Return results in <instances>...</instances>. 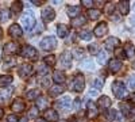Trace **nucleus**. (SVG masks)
I'll use <instances>...</instances> for the list:
<instances>
[{
    "mask_svg": "<svg viewBox=\"0 0 135 122\" xmlns=\"http://www.w3.org/2000/svg\"><path fill=\"white\" fill-rule=\"evenodd\" d=\"M20 23H22V26H23V29H25L26 31H30L34 26H35L37 22H35V16H34L32 11H27L25 15H22Z\"/></svg>",
    "mask_w": 135,
    "mask_h": 122,
    "instance_id": "f257e3e1",
    "label": "nucleus"
},
{
    "mask_svg": "<svg viewBox=\"0 0 135 122\" xmlns=\"http://www.w3.org/2000/svg\"><path fill=\"white\" fill-rule=\"evenodd\" d=\"M112 92L118 99H123L127 95V90L124 88V84L122 82H114L112 83Z\"/></svg>",
    "mask_w": 135,
    "mask_h": 122,
    "instance_id": "f03ea898",
    "label": "nucleus"
},
{
    "mask_svg": "<svg viewBox=\"0 0 135 122\" xmlns=\"http://www.w3.org/2000/svg\"><path fill=\"white\" fill-rule=\"evenodd\" d=\"M39 45L43 50H53V49H55V46H57V39H55V37H53V35H47L39 42Z\"/></svg>",
    "mask_w": 135,
    "mask_h": 122,
    "instance_id": "7ed1b4c3",
    "label": "nucleus"
},
{
    "mask_svg": "<svg viewBox=\"0 0 135 122\" xmlns=\"http://www.w3.org/2000/svg\"><path fill=\"white\" fill-rule=\"evenodd\" d=\"M84 85H85V80H84V76L77 73L76 77L73 79V83H72V88L76 91V92H83L84 90Z\"/></svg>",
    "mask_w": 135,
    "mask_h": 122,
    "instance_id": "20e7f679",
    "label": "nucleus"
},
{
    "mask_svg": "<svg viewBox=\"0 0 135 122\" xmlns=\"http://www.w3.org/2000/svg\"><path fill=\"white\" fill-rule=\"evenodd\" d=\"M20 56L31 58V60H35L37 56H38V52H37L35 48H32L30 45H25L23 48H22V50H20Z\"/></svg>",
    "mask_w": 135,
    "mask_h": 122,
    "instance_id": "39448f33",
    "label": "nucleus"
},
{
    "mask_svg": "<svg viewBox=\"0 0 135 122\" xmlns=\"http://www.w3.org/2000/svg\"><path fill=\"white\" fill-rule=\"evenodd\" d=\"M41 16H42L43 22H51L55 18V11L51 7H45L41 12Z\"/></svg>",
    "mask_w": 135,
    "mask_h": 122,
    "instance_id": "423d86ee",
    "label": "nucleus"
},
{
    "mask_svg": "<svg viewBox=\"0 0 135 122\" xmlns=\"http://www.w3.org/2000/svg\"><path fill=\"white\" fill-rule=\"evenodd\" d=\"M3 52H4L6 56H12V54H16L19 52V48H18L16 43L8 42V43H6V46L3 48Z\"/></svg>",
    "mask_w": 135,
    "mask_h": 122,
    "instance_id": "0eeeda50",
    "label": "nucleus"
},
{
    "mask_svg": "<svg viewBox=\"0 0 135 122\" xmlns=\"http://www.w3.org/2000/svg\"><path fill=\"white\" fill-rule=\"evenodd\" d=\"M107 33H108V26H107V23L101 22V23H99V25L95 27L93 35H96V37H103V35L107 34Z\"/></svg>",
    "mask_w": 135,
    "mask_h": 122,
    "instance_id": "6e6552de",
    "label": "nucleus"
},
{
    "mask_svg": "<svg viewBox=\"0 0 135 122\" xmlns=\"http://www.w3.org/2000/svg\"><path fill=\"white\" fill-rule=\"evenodd\" d=\"M18 73H19L20 77L26 79V77H28V76L32 73V65H30V64H23L22 66H19Z\"/></svg>",
    "mask_w": 135,
    "mask_h": 122,
    "instance_id": "1a4fd4ad",
    "label": "nucleus"
},
{
    "mask_svg": "<svg viewBox=\"0 0 135 122\" xmlns=\"http://www.w3.org/2000/svg\"><path fill=\"white\" fill-rule=\"evenodd\" d=\"M60 60H61V64H62L64 68H70V65H72V54H70V52L65 50L61 54V58Z\"/></svg>",
    "mask_w": 135,
    "mask_h": 122,
    "instance_id": "9d476101",
    "label": "nucleus"
},
{
    "mask_svg": "<svg viewBox=\"0 0 135 122\" xmlns=\"http://www.w3.org/2000/svg\"><path fill=\"white\" fill-rule=\"evenodd\" d=\"M8 33H9V35H11V37L19 38V37H22V34H23V30H22V27H20L19 25L14 23V25H11V26H9Z\"/></svg>",
    "mask_w": 135,
    "mask_h": 122,
    "instance_id": "9b49d317",
    "label": "nucleus"
},
{
    "mask_svg": "<svg viewBox=\"0 0 135 122\" xmlns=\"http://www.w3.org/2000/svg\"><path fill=\"white\" fill-rule=\"evenodd\" d=\"M11 109H12L15 113H22V111H25L26 105H25V102L22 101L20 98H16L14 101V103H12V106H11Z\"/></svg>",
    "mask_w": 135,
    "mask_h": 122,
    "instance_id": "f8f14e48",
    "label": "nucleus"
},
{
    "mask_svg": "<svg viewBox=\"0 0 135 122\" xmlns=\"http://www.w3.org/2000/svg\"><path fill=\"white\" fill-rule=\"evenodd\" d=\"M104 45H105L107 49H112V50H114L115 48H118V46L120 45V41H119V38H116V37H109V38L105 39Z\"/></svg>",
    "mask_w": 135,
    "mask_h": 122,
    "instance_id": "ddd939ff",
    "label": "nucleus"
},
{
    "mask_svg": "<svg viewBox=\"0 0 135 122\" xmlns=\"http://www.w3.org/2000/svg\"><path fill=\"white\" fill-rule=\"evenodd\" d=\"M45 119L49 121V122H55V121H58V114L55 110L53 109H47L46 111H45Z\"/></svg>",
    "mask_w": 135,
    "mask_h": 122,
    "instance_id": "4468645a",
    "label": "nucleus"
},
{
    "mask_svg": "<svg viewBox=\"0 0 135 122\" xmlns=\"http://www.w3.org/2000/svg\"><path fill=\"white\" fill-rule=\"evenodd\" d=\"M112 105V101L108 98V96H101L99 101H97V106L101 109V110H105V109H109Z\"/></svg>",
    "mask_w": 135,
    "mask_h": 122,
    "instance_id": "2eb2a0df",
    "label": "nucleus"
},
{
    "mask_svg": "<svg viewBox=\"0 0 135 122\" xmlns=\"http://www.w3.org/2000/svg\"><path fill=\"white\" fill-rule=\"evenodd\" d=\"M86 107H88V118L95 119V118L97 117V114H99V113H97V109H96V106H95V103L89 101V102L86 103Z\"/></svg>",
    "mask_w": 135,
    "mask_h": 122,
    "instance_id": "dca6fc26",
    "label": "nucleus"
},
{
    "mask_svg": "<svg viewBox=\"0 0 135 122\" xmlns=\"http://www.w3.org/2000/svg\"><path fill=\"white\" fill-rule=\"evenodd\" d=\"M49 105H50V102H49V99L46 96H39L37 99V107H38V110L49 109Z\"/></svg>",
    "mask_w": 135,
    "mask_h": 122,
    "instance_id": "f3484780",
    "label": "nucleus"
},
{
    "mask_svg": "<svg viewBox=\"0 0 135 122\" xmlns=\"http://www.w3.org/2000/svg\"><path fill=\"white\" fill-rule=\"evenodd\" d=\"M108 66H109V69L112 72H119L122 69V61L119 58H114V60H111L108 62Z\"/></svg>",
    "mask_w": 135,
    "mask_h": 122,
    "instance_id": "a211bd4d",
    "label": "nucleus"
},
{
    "mask_svg": "<svg viewBox=\"0 0 135 122\" xmlns=\"http://www.w3.org/2000/svg\"><path fill=\"white\" fill-rule=\"evenodd\" d=\"M12 92H14V88L12 87H9V88H3L2 91H0V102H6L7 99L12 95Z\"/></svg>",
    "mask_w": 135,
    "mask_h": 122,
    "instance_id": "6ab92c4d",
    "label": "nucleus"
},
{
    "mask_svg": "<svg viewBox=\"0 0 135 122\" xmlns=\"http://www.w3.org/2000/svg\"><path fill=\"white\" fill-rule=\"evenodd\" d=\"M57 33L61 38H65L68 34H69V26L68 25H64V23H60L57 26Z\"/></svg>",
    "mask_w": 135,
    "mask_h": 122,
    "instance_id": "aec40b11",
    "label": "nucleus"
},
{
    "mask_svg": "<svg viewBox=\"0 0 135 122\" xmlns=\"http://www.w3.org/2000/svg\"><path fill=\"white\" fill-rule=\"evenodd\" d=\"M70 103H72L70 96H62L60 101L57 102V105L60 106V109H69L70 107Z\"/></svg>",
    "mask_w": 135,
    "mask_h": 122,
    "instance_id": "412c9836",
    "label": "nucleus"
},
{
    "mask_svg": "<svg viewBox=\"0 0 135 122\" xmlns=\"http://www.w3.org/2000/svg\"><path fill=\"white\" fill-rule=\"evenodd\" d=\"M53 80L55 82V83H64L65 82V73H64V71H54V73H53Z\"/></svg>",
    "mask_w": 135,
    "mask_h": 122,
    "instance_id": "4be33fe9",
    "label": "nucleus"
},
{
    "mask_svg": "<svg viewBox=\"0 0 135 122\" xmlns=\"http://www.w3.org/2000/svg\"><path fill=\"white\" fill-rule=\"evenodd\" d=\"M124 53H126V56L130 57V58L135 56V46L132 45L131 42H127L124 45Z\"/></svg>",
    "mask_w": 135,
    "mask_h": 122,
    "instance_id": "5701e85b",
    "label": "nucleus"
},
{
    "mask_svg": "<svg viewBox=\"0 0 135 122\" xmlns=\"http://www.w3.org/2000/svg\"><path fill=\"white\" fill-rule=\"evenodd\" d=\"M68 15H69L72 19L77 18L80 15V7L78 6H72V7H68Z\"/></svg>",
    "mask_w": 135,
    "mask_h": 122,
    "instance_id": "b1692460",
    "label": "nucleus"
},
{
    "mask_svg": "<svg viewBox=\"0 0 135 122\" xmlns=\"http://www.w3.org/2000/svg\"><path fill=\"white\" fill-rule=\"evenodd\" d=\"M118 8L120 11V14H127L130 11V3L127 2V0H123V2H120L118 4Z\"/></svg>",
    "mask_w": 135,
    "mask_h": 122,
    "instance_id": "393cba45",
    "label": "nucleus"
},
{
    "mask_svg": "<svg viewBox=\"0 0 135 122\" xmlns=\"http://www.w3.org/2000/svg\"><path fill=\"white\" fill-rule=\"evenodd\" d=\"M11 83H12V77H11L9 75L0 76V87H2V88H4V87L9 85Z\"/></svg>",
    "mask_w": 135,
    "mask_h": 122,
    "instance_id": "a878e982",
    "label": "nucleus"
},
{
    "mask_svg": "<svg viewBox=\"0 0 135 122\" xmlns=\"http://www.w3.org/2000/svg\"><path fill=\"white\" fill-rule=\"evenodd\" d=\"M22 8H23V3L22 2H15L12 6H11V12L14 15H18L19 12H22Z\"/></svg>",
    "mask_w": 135,
    "mask_h": 122,
    "instance_id": "bb28decb",
    "label": "nucleus"
},
{
    "mask_svg": "<svg viewBox=\"0 0 135 122\" xmlns=\"http://www.w3.org/2000/svg\"><path fill=\"white\" fill-rule=\"evenodd\" d=\"M64 90H65V88H64L62 85H54V87H50V88H49V92H50V95H53V96H57V95L62 94Z\"/></svg>",
    "mask_w": 135,
    "mask_h": 122,
    "instance_id": "cd10ccee",
    "label": "nucleus"
},
{
    "mask_svg": "<svg viewBox=\"0 0 135 122\" xmlns=\"http://www.w3.org/2000/svg\"><path fill=\"white\" fill-rule=\"evenodd\" d=\"M85 23H86V18H85V16H83V15H78L77 18H74V19L72 20V25H73V26H76V27L83 26V25H85Z\"/></svg>",
    "mask_w": 135,
    "mask_h": 122,
    "instance_id": "c85d7f7f",
    "label": "nucleus"
},
{
    "mask_svg": "<svg viewBox=\"0 0 135 122\" xmlns=\"http://www.w3.org/2000/svg\"><path fill=\"white\" fill-rule=\"evenodd\" d=\"M16 65V60L12 56H6V61H4V68H12Z\"/></svg>",
    "mask_w": 135,
    "mask_h": 122,
    "instance_id": "c756f323",
    "label": "nucleus"
},
{
    "mask_svg": "<svg viewBox=\"0 0 135 122\" xmlns=\"http://www.w3.org/2000/svg\"><path fill=\"white\" fill-rule=\"evenodd\" d=\"M26 98L28 101H34V99H38L39 98V91L38 90H30L26 92Z\"/></svg>",
    "mask_w": 135,
    "mask_h": 122,
    "instance_id": "7c9ffc66",
    "label": "nucleus"
},
{
    "mask_svg": "<svg viewBox=\"0 0 135 122\" xmlns=\"http://www.w3.org/2000/svg\"><path fill=\"white\" fill-rule=\"evenodd\" d=\"M78 37H80L81 39H84V41H91L92 39V33L88 31V30H81L80 33H78Z\"/></svg>",
    "mask_w": 135,
    "mask_h": 122,
    "instance_id": "2f4dec72",
    "label": "nucleus"
},
{
    "mask_svg": "<svg viewBox=\"0 0 135 122\" xmlns=\"http://www.w3.org/2000/svg\"><path fill=\"white\" fill-rule=\"evenodd\" d=\"M103 85H104V80H103V79H100V77H97V79H95V80L92 82L91 88H96V90L100 91V88H103Z\"/></svg>",
    "mask_w": 135,
    "mask_h": 122,
    "instance_id": "473e14b6",
    "label": "nucleus"
},
{
    "mask_svg": "<svg viewBox=\"0 0 135 122\" xmlns=\"http://www.w3.org/2000/svg\"><path fill=\"white\" fill-rule=\"evenodd\" d=\"M107 57H108V54L105 50H100L99 54H97V62L99 64H104L107 61Z\"/></svg>",
    "mask_w": 135,
    "mask_h": 122,
    "instance_id": "72a5a7b5",
    "label": "nucleus"
},
{
    "mask_svg": "<svg viewBox=\"0 0 135 122\" xmlns=\"http://www.w3.org/2000/svg\"><path fill=\"white\" fill-rule=\"evenodd\" d=\"M100 15H101V12L99 10H89L88 11V16H89V19H92V20H95V19H99L100 18Z\"/></svg>",
    "mask_w": 135,
    "mask_h": 122,
    "instance_id": "f704fd0d",
    "label": "nucleus"
},
{
    "mask_svg": "<svg viewBox=\"0 0 135 122\" xmlns=\"http://www.w3.org/2000/svg\"><path fill=\"white\" fill-rule=\"evenodd\" d=\"M45 64H46L47 66H54L55 65V56L54 54H49V56L45 57Z\"/></svg>",
    "mask_w": 135,
    "mask_h": 122,
    "instance_id": "c9c22d12",
    "label": "nucleus"
},
{
    "mask_svg": "<svg viewBox=\"0 0 135 122\" xmlns=\"http://www.w3.org/2000/svg\"><path fill=\"white\" fill-rule=\"evenodd\" d=\"M81 66H84L85 69H93L95 68V64H93V61L91 58H89V60H84L81 62Z\"/></svg>",
    "mask_w": 135,
    "mask_h": 122,
    "instance_id": "e433bc0d",
    "label": "nucleus"
},
{
    "mask_svg": "<svg viewBox=\"0 0 135 122\" xmlns=\"http://www.w3.org/2000/svg\"><path fill=\"white\" fill-rule=\"evenodd\" d=\"M119 107H120V110H122V113L123 114H126V115H128L130 114V110H131V107L128 106V103H120L119 105Z\"/></svg>",
    "mask_w": 135,
    "mask_h": 122,
    "instance_id": "4c0bfd02",
    "label": "nucleus"
},
{
    "mask_svg": "<svg viewBox=\"0 0 135 122\" xmlns=\"http://www.w3.org/2000/svg\"><path fill=\"white\" fill-rule=\"evenodd\" d=\"M99 43H92V45H89V53L92 54H99Z\"/></svg>",
    "mask_w": 135,
    "mask_h": 122,
    "instance_id": "58836bf2",
    "label": "nucleus"
},
{
    "mask_svg": "<svg viewBox=\"0 0 135 122\" xmlns=\"http://www.w3.org/2000/svg\"><path fill=\"white\" fill-rule=\"evenodd\" d=\"M114 10H115V4H114V3H107V4H104V12L111 14V12H114Z\"/></svg>",
    "mask_w": 135,
    "mask_h": 122,
    "instance_id": "ea45409f",
    "label": "nucleus"
},
{
    "mask_svg": "<svg viewBox=\"0 0 135 122\" xmlns=\"http://www.w3.org/2000/svg\"><path fill=\"white\" fill-rule=\"evenodd\" d=\"M38 113H39L38 107H32V109H30V113H28V118H38Z\"/></svg>",
    "mask_w": 135,
    "mask_h": 122,
    "instance_id": "a19ab883",
    "label": "nucleus"
},
{
    "mask_svg": "<svg viewBox=\"0 0 135 122\" xmlns=\"http://www.w3.org/2000/svg\"><path fill=\"white\" fill-rule=\"evenodd\" d=\"M41 84L45 87V88H50V79H49V76H45L41 79Z\"/></svg>",
    "mask_w": 135,
    "mask_h": 122,
    "instance_id": "79ce46f5",
    "label": "nucleus"
},
{
    "mask_svg": "<svg viewBox=\"0 0 135 122\" xmlns=\"http://www.w3.org/2000/svg\"><path fill=\"white\" fill-rule=\"evenodd\" d=\"M73 54H74L77 58H81L83 54H84V49H83V48H76V49L73 50Z\"/></svg>",
    "mask_w": 135,
    "mask_h": 122,
    "instance_id": "37998d69",
    "label": "nucleus"
},
{
    "mask_svg": "<svg viewBox=\"0 0 135 122\" xmlns=\"http://www.w3.org/2000/svg\"><path fill=\"white\" fill-rule=\"evenodd\" d=\"M118 111L116 110H109L108 111V118L111 119V121H116V118H118Z\"/></svg>",
    "mask_w": 135,
    "mask_h": 122,
    "instance_id": "c03bdc74",
    "label": "nucleus"
},
{
    "mask_svg": "<svg viewBox=\"0 0 135 122\" xmlns=\"http://www.w3.org/2000/svg\"><path fill=\"white\" fill-rule=\"evenodd\" d=\"M9 19V12L8 11H2L0 12V22H6Z\"/></svg>",
    "mask_w": 135,
    "mask_h": 122,
    "instance_id": "a18cd8bd",
    "label": "nucleus"
},
{
    "mask_svg": "<svg viewBox=\"0 0 135 122\" xmlns=\"http://www.w3.org/2000/svg\"><path fill=\"white\" fill-rule=\"evenodd\" d=\"M128 88H131V90H135V75L131 76L128 79Z\"/></svg>",
    "mask_w": 135,
    "mask_h": 122,
    "instance_id": "49530a36",
    "label": "nucleus"
},
{
    "mask_svg": "<svg viewBox=\"0 0 135 122\" xmlns=\"http://www.w3.org/2000/svg\"><path fill=\"white\" fill-rule=\"evenodd\" d=\"M80 106H81V99H78V98L74 99V102H73V109L77 111V110L80 109Z\"/></svg>",
    "mask_w": 135,
    "mask_h": 122,
    "instance_id": "de8ad7c7",
    "label": "nucleus"
},
{
    "mask_svg": "<svg viewBox=\"0 0 135 122\" xmlns=\"http://www.w3.org/2000/svg\"><path fill=\"white\" fill-rule=\"evenodd\" d=\"M93 2H91V0H83V6L84 7H86V8H91L92 10V7H93Z\"/></svg>",
    "mask_w": 135,
    "mask_h": 122,
    "instance_id": "09e8293b",
    "label": "nucleus"
},
{
    "mask_svg": "<svg viewBox=\"0 0 135 122\" xmlns=\"http://www.w3.org/2000/svg\"><path fill=\"white\" fill-rule=\"evenodd\" d=\"M38 72H39V73H46V72H49V66H47V65H42L41 68L38 69Z\"/></svg>",
    "mask_w": 135,
    "mask_h": 122,
    "instance_id": "8fccbe9b",
    "label": "nucleus"
},
{
    "mask_svg": "<svg viewBox=\"0 0 135 122\" xmlns=\"http://www.w3.org/2000/svg\"><path fill=\"white\" fill-rule=\"evenodd\" d=\"M7 122H18V118H16V115H14V114L8 115V117H7Z\"/></svg>",
    "mask_w": 135,
    "mask_h": 122,
    "instance_id": "3c124183",
    "label": "nucleus"
},
{
    "mask_svg": "<svg viewBox=\"0 0 135 122\" xmlns=\"http://www.w3.org/2000/svg\"><path fill=\"white\" fill-rule=\"evenodd\" d=\"M128 115H130V119L131 121H135V109H131L130 110V114Z\"/></svg>",
    "mask_w": 135,
    "mask_h": 122,
    "instance_id": "603ef678",
    "label": "nucleus"
},
{
    "mask_svg": "<svg viewBox=\"0 0 135 122\" xmlns=\"http://www.w3.org/2000/svg\"><path fill=\"white\" fill-rule=\"evenodd\" d=\"M89 95H92V96H97L99 95V90H89Z\"/></svg>",
    "mask_w": 135,
    "mask_h": 122,
    "instance_id": "864d4df0",
    "label": "nucleus"
},
{
    "mask_svg": "<svg viewBox=\"0 0 135 122\" xmlns=\"http://www.w3.org/2000/svg\"><path fill=\"white\" fill-rule=\"evenodd\" d=\"M31 3H32L34 6H41L43 2H42V0H31Z\"/></svg>",
    "mask_w": 135,
    "mask_h": 122,
    "instance_id": "5fc2aeb1",
    "label": "nucleus"
},
{
    "mask_svg": "<svg viewBox=\"0 0 135 122\" xmlns=\"http://www.w3.org/2000/svg\"><path fill=\"white\" fill-rule=\"evenodd\" d=\"M116 54L119 57H124V56H123V50L122 49H116Z\"/></svg>",
    "mask_w": 135,
    "mask_h": 122,
    "instance_id": "6e6d98bb",
    "label": "nucleus"
},
{
    "mask_svg": "<svg viewBox=\"0 0 135 122\" xmlns=\"http://www.w3.org/2000/svg\"><path fill=\"white\" fill-rule=\"evenodd\" d=\"M35 122H47V121H46V119H43V118H37Z\"/></svg>",
    "mask_w": 135,
    "mask_h": 122,
    "instance_id": "4d7b16f0",
    "label": "nucleus"
},
{
    "mask_svg": "<svg viewBox=\"0 0 135 122\" xmlns=\"http://www.w3.org/2000/svg\"><path fill=\"white\" fill-rule=\"evenodd\" d=\"M3 114H4V111H3V109H2V107H0V119H2V118H3Z\"/></svg>",
    "mask_w": 135,
    "mask_h": 122,
    "instance_id": "13d9d810",
    "label": "nucleus"
},
{
    "mask_svg": "<svg viewBox=\"0 0 135 122\" xmlns=\"http://www.w3.org/2000/svg\"><path fill=\"white\" fill-rule=\"evenodd\" d=\"M20 122H27V118H22V119H20Z\"/></svg>",
    "mask_w": 135,
    "mask_h": 122,
    "instance_id": "bf43d9fd",
    "label": "nucleus"
},
{
    "mask_svg": "<svg viewBox=\"0 0 135 122\" xmlns=\"http://www.w3.org/2000/svg\"><path fill=\"white\" fill-rule=\"evenodd\" d=\"M132 26H134V27H135V16H134V18H132Z\"/></svg>",
    "mask_w": 135,
    "mask_h": 122,
    "instance_id": "052dcab7",
    "label": "nucleus"
},
{
    "mask_svg": "<svg viewBox=\"0 0 135 122\" xmlns=\"http://www.w3.org/2000/svg\"><path fill=\"white\" fill-rule=\"evenodd\" d=\"M131 98H132V101L135 102V94H132V96H131Z\"/></svg>",
    "mask_w": 135,
    "mask_h": 122,
    "instance_id": "680f3d73",
    "label": "nucleus"
},
{
    "mask_svg": "<svg viewBox=\"0 0 135 122\" xmlns=\"http://www.w3.org/2000/svg\"><path fill=\"white\" fill-rule=\"evenodd\" d=\"M0 37H2V27H0Z\"/></svg>",
    "mask_w": 135,
    "mask_h": 122,
    "instance_id": "e2e57ef3",
    "label": "nucleus"
},
{
    "mask_svg": "<svg viewBox=\"0 0 135 122\" xmlns=\"http://www.w3.org/2000/svg\"><path fill=\"white\" fill-rule=\"evenodd\" d=\"M132 66H134V69H135V62H134V65H132Z\"/></svg>",
    "mask_w": 135,
    "mask_h": 122,
    "instance_id": "0e129e2a",
    "label": "nucleus"
},
{
    "mask_svg": "<svg viewBox=\"0 0 135 122\" xmlns=\"http://www.w3.org/2000/svg\"><path fill=\"white\" fill-rule=\"evenodd\" d=\"M60 122H66V121H60Z\"/></svg>",
    "mask_w": 135,
    "mask_h": 122,
    "instance_id": "69168bd1",
    "label": "nucleus"
}]
</instances>
